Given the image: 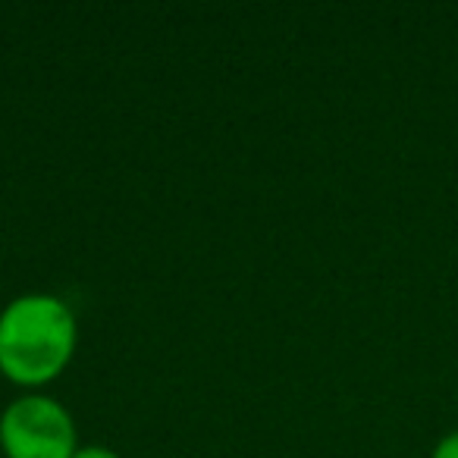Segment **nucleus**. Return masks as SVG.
Wrapping results in <instances>:
<instances>
[{
	"instance_id": "1",
	"label": "nucleus",
	"mask_w": 458,
	"mask_h": 458,
	"mask_svg": "<svg viewBox=\"0 0 458 458\" xmlns=\"http://www.w3.org/2000/svg\"><path fill=\"white\" fill-rule=\"evenodd\" d=\"M76 349V318L57 295H20L0 314V370L38 386L66 368Z\"/></svg>"
},
{
	"instance_id": "2",
	"label": "nucleus",
	"mask_w": 458,
	"mask_h": 458,
	"mask_svg": "<svg viewBox=\"0 0 458 458\" xmlns=\"http://www.w3.org/2000/svg\"><path fill=\"white\" fill-rule=\"evenodd\" d=\"M0 443L10 458H72L76 427L47 395H22L0 418Z\"/></svg>"
},
{
	"instance_id": "3",
	"label": "nucleus",
	"mask_w": 458,
	"mask_h": 458,
	"mask_svg": "<svg viewBox=\"0 0 458 458\" xmlns=\"http://www.w3.org/2000/svg\"><path fill=\"white\" fill-rule=\"evenodd\" d=\"M430 458H458V430L455 433H445L437 445H433Z\"/></svg>"
},
{
	"instance_id": "4",
	"label": "nucleus",
	"mask_w": 458,
	"mask_h": 458,
	"mask_svg": "<svg viewBox=\"0 0 458 458\" xmlns=\"http://www.w3.org/2000/svg\"><path fill=\"white\" fill-rule=\"evenodd\" d=\"M72 458H120L116 452L104 449V445H89V449H76V455Z\"/></svg>"
}]
</instances>
